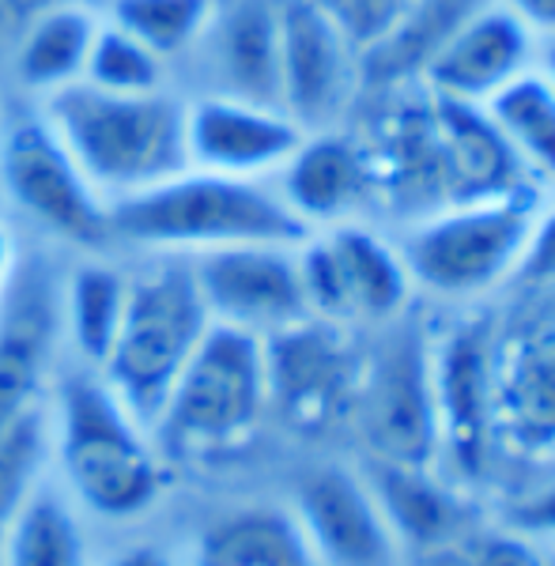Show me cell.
<instances>
[{
  "mask_svg": "<svg viewBox=\"0 0 555 566\" xmlns=\"http://www.w3.org/2000/svg\"><path fill=\"white\" fill-rule=\"evenodd\" d=\"M311 227L284 205L272 178H231L212 170L181 175L111 200V242L197 258L227 245H303Z\"/></svg>",
  "mask_w": 555,
  "mask_h": 566,
  "instance_id": "cell-1",
  "label": "cell"
},
{
  "mask_svg": "<svg viewBox=\"0 0 555 566\" xmlns=\"http://www.w3.org/2000/svg\"><path fill=\"white\" fill-rule=\"evenodd\" d=\"M39 114L106 205L189 170L186 103L175 91L111 95L80 80L45 98Z\"/></svg>",
  "mask_w": 555,
  "mask_h": 566,
  "instance_id": "cell-2",
  "label": "cell"
},
{
  "mask_svg": "<svg viewBox=\"0 0 555 566\" xmlns=\"http://www.w3.org/2000/svg\"><path fill=\"white\" fill-rule=\"evenodd\" d=\"M57 458L80 506L91 514L136 517L167 488L163 453L114 397L98 370H80L61 386Z\"/></svg>",
  "mask_w": 555,
  "mask_h": 566,
  "instance_id": "cell-3",
  "label": "cell"
},
{
  "mask_svg": "<svg viewBox=\"0 0 555 566\" xmlns=\"http://www.w3.org/2000/svg\"><path fill=\"white\" fill-rule=\"evenodd\" d=\"M208 325L212 314L200 298L189 258H163L129 280L122 328L98 378L148 434Z\"/></svg>",
  "mask_w": 555,
  "mask_h": 566,
  "instance_id": "cell-4",
  "label": "cell"
},
{
  "mask_svg": "<svg viewBox=\"0 0 555 566\" xmlns=\"http://www.w3.org/2000/svg\"><path fill=\"white\" fill-rule=\"evenodd\" d=\"M536 227L530 193H503L427 212L400 234L397 250L412 287L439 298H480L517 276Z\"/></svg>",
  "mask_w": 555,
  "mask_h": 566,
  "instance_id": "cell-5",
  "label": "cell"
},
{
  "mask_svg": "<svg viewBox=\"0 0 555 566\" xmlns=\"http://www.w3.org/2000/svg\"><path fill=\"white\" fill-rule=\"evenodd\" d=\"M265 405V336L212 322L151 423V442L167 458L220 450L250 434Z\"/></svg>",
  "mask_w": 555,
  "mask_h": 566,
  "instance_id": "cell-6",
  "label": "cell"
},
{
  "mask_svg": "<svg viewBox=\"0 0 555 566\" xmlns=\"http://www.w3.org/2000/svg\"><path fill=\"white\" fill-rule=\"evenodd\" d=\"M356 412L378 461L412 469H431L439 461L434 344L408 310L386 322L378 352L363 363Z\"/></svg>",
  "mask_w": 555,
  "mask_h": 566,
  "instance_id": "cell-7",
  "label": "cell"
},
{
  "mask_svg": "<svg viewBox=\"0 0 555 566\" xmlns=\"http://www.w3.org/2000/svg\"><path fill=\"white\" fill-rule=\"evenodd\" d=\"M0 189L53 239L80 250L111 245V205L42 114H23L0 133Z\"/></svg>",
  "mask_w": 555,
  "mask_h": 566,
  "instance_id": "cell-8",
  "label": "cell"
},
{
  "mask_svg": "<svg viewBox=\"0 0 555 566\" xmlns=\"http://www.w3.org/2000/svg\"><path fill=\"white\" fill-rule=\"evenodd\" d=\"M299 276L311 317L322 322H394L412 303V276L400 261L397 242L381 239L363 223L314 231L299 245Z\"/></svg>",
  "mask_w": 555,
  "mask_h": 566,
  "instance_id": "cell-9",
  "label": "cell"
},
{
  "mask_svg": "<svg viewBox=\"0 0 555 566\" xmlns=\"http://www.w3.org/2000/svg\"><path fill=\"white\" fill-rule=\"evenodd\" d=\"M363 80L359 45L322 0H280V109L303 133L344 122Z\"/></svg>",
  "mask_w": 555,
  "mask_h": 566,
  "instance_id": "cell-10",
  "label": "cell"
},
{
  "mask_svg": "<svg viewBox=\"0 0 555 566\" xmlns=\"http://www.w3.org/2000/svg\"><path fill=\"white\" fill-rule=\"evenodd\" d=\"M212 322L272 336L311 317L299 276V245H227L189 258Z\"/></svg>",
  "mask_w": 555,
  "mask_h": 566,
  "instance_id": "cell-11",
  "label": "cell"
},
{
  "mask_svg": "<svg viewBox=\"0 0 555 566\" xmlns=\"http://www.w3.org/2000/svg\"><path fill=\"white\" fill-rule=\"evenodd\" d=\"M495 336L488 322H465L434 344V405H439V458L461 476L488 469L495 434Z\"/></svg>",
  "mask_w": 555,
  "mask_h": 566,
  "instance_id": "cell-12",
  "label": "cell"
},
{
  "mask_svg": "<svg viewBox=\"0 0 555 566\" xmlns=\"http://www.w3.org/2000/svg\"><path fill=\"white\" fill-rule=\"evenodd\" d=\"M295 522L317 566H400V541L367 476L325 464L299 480Z\"/></svg>",
  "mask_w": 555,
  "mask_h": 566,
  "instance_id": "cell-13",
  "label": "cell"
},
{
  "mask_svg": "<svg viewBox=\"0 0 555 566\" xmlns=\"http://www.w3.org/2000/svg\"><path fill=\"white\" fill-rule=\"evenodd\" d=\"M61 340V280L45 264H20L0 291V434L39 408Z\"/></svg>",
  "mask_w": 555,
  "mask_h": 566,
  "instance_id": "cell-14",
  "label": "cell"
},
{
  "mask_svg": "<svg viewBox=\"0 0 555 566\" xmlns=\"http://www.w3.org/2000/svg\"><path fill=\"white\" fill-rule=\"evenodd\" d=\"M265 374L269 405H280L295 427H322L356 405L363 367L344 348L333 322L303 317V322L265 336Z\"/></svg>",
  "mask_w": 555,
  "mask_h": 566,
  "instance_id": "cell-15",
  "label": "cell"
},
{
  "mask_svg": "<svg viewBox=\"0 0 555 566\" xmlns=\"http://www.w3.org/2000/svg\"><path fill=\"white\" fill-rule=\"evenodd\" d=\"M303 129L276 106L200 95L186 103L189 167L231 178H276L303 144Z\"/></svg>",
  "mask_w": 555,
  "mask_h": 566,
  "instance_id": "cell-16",
  "label": "cell"
},
{
  "mask_svg": "<svg viewBox=\"0 0 555 566\" xmlns=\"http://www.w3.org/2000/svg\"><path fill=\"white\" fill-rule=\"evenodd\" d=\"M541 39L495 0L469 15L423 69L427 95L461 106H484L506 84L536 69Z\"/></svg>",
  "mask_w": 555,
  "mask_h": 566,
  "instance_id": "cell-17",
  "label": "cell"
},
{
  "mask_svg": "<svg viewBox=\"0 0 555 566\" xmlns=\"http://www.w3.org/2000/svg\"><path fill=\"white\" fill-rule=\"evenodd\" d=\"M189 57L205 69V95L280 109V0H216Z\"/></svg>",
  "mask_w": 555,
  "mask_h": 566,
  "instance_id": "cell-18",
  "label": "cell"
},
{
  "mask_svg": "<svg viewBox=\"0 0 555 566\" xmlns=\"http://www.w3.org/2000/svg\"><path fill=\"white\" fill-rule=\"evenodd\" d=\"M272 186L284 205L314 231L359 223V212L378 197V175L370 151H363L341 129L306 133Z\"/></svg>",
  "mask_w": 555,
  "mask_h": 566,
  "instance_id": "cell-19",
  "label": "cell"
},
{
  "mask_svg": "<svg viewBox=\"0 0 555 566\" xmlns=\"http://www.w3.org/2000/svg\"><path fill=\"white\" fill-rule=\"evenodd\" d=\"M98 27H103V15L91 12L80 0L31 15L12 45V69L20 87L50 98L57 91L80 84Z\"/></svg>",
  "mask_w": 555,
  "mask_h": 566,
  "instance_id": "cell-20",
  "label": "cell"
},
{
  "mask_svg": "<svg viewBox=\"0 0 555 566\" xmlns=\"http://www.w3.org/2000/svg\"><path fill=\"white\" fill-rule=\"evenodd\" d=\"M367 483L375 491L381 514H386L400 547L431 552V547L458 541L461 525H465L461 502L442 483H434L431 469L378 461V469L370 472Z\"/></svg>",
  "mask_w": 555,
  "mask_h": 566,
  "instance_id": "cell-21",
  "label": "cell"
},
{
  "mask_svg": "<svg viewBox=\"0 0 555 566\" xmlns=\"http://www.w3.org/2000/svg\"><path fill=\"white\" fill-rule=\"evenodd\" d=\"M484 4H491V0H412L405 8V15L378 42H370L359 53L363 80L389 87L408 84L412 76L420 80L423 69L431 65V57L446 45V39Z\"/></svg>",
  "mask_w": 555,
  "mask_h": 566,
  "instance_id": "cell-22",
  "label": "cell"
},
{
  "mask_svg": "<svg viewBox=\"0 0 555 566\" xmlns=\"http://www.w3.org/2000/svg\"><path fill=\"white\" fill-rule=\"evenodd\" d=\"M197 566H317L291 510L245 506L216 517L197 541Z\"/></svg>",
  "mask_w": 555,
  "mask_h": 566,
  "instance_id": "cell-23",
  "label": "cell"
},
{
  "mask_svg": "<svg viewBox=\"0 0 555 566\" xmlns=\"http://www.w3.org/2000/svg\"><path fill=\"white\" fill-rule=\"evenodd\" d=\"M129 298V276L106 261H84L61 283V333L87 370L111 355Z\"/></svg>",
  "mask_w": 555,
  "mask_h": 566,
  "instance_id": "cell-24",
  "label": "cell"
},
{
  "mask_svg": "<svg viewBox=\"0 0 555 566\" xmlns=\"http://www.w3.org/2000/svg\"><path fill=\"white\" fill-rule=\"evenodd\" d=\"M530 178L555 181V84L530 69L480 106Z\"/></svg>",
  "mask_w": 555,
  "mask_h": 566,
  "instance_id": "cell-25",
  "label": "cell"
},
{
  "mask_svg": "<svg viewBox=\"0 0 555 566\" xmlns=\"http://www.w3.org/2000/svg\"><path fill=\"white\" fill-rule=\"evenodd\" d=\"M4 566H87V544L76 514L53 491H34L8 522L0 541Z\"/></svg>",
  "mask_w": 555,
  "mask_h": 566,
  "instance_id": "cell-26",
  "label": "cell"
},
{
  "mask_svg": "<svg viewBox=\"0 0 555 566\" xmlns=\"http://www.w3.org/2000/svg\"><path fill=\"white\" fill-rule=\"evenodd\" d=\"M212 12L216 0H111L103 20L170 65L197 50Z\"/></svg>",
  "mask_w": 555,
  "mask_h": 566,
  "instance_id": "cell-27",
  "label": "cell"
},
{
  "mask_svg": "<svg viewBox=\"0 0 555 566\" xmlns=\"http://www.w3.org/2000/svg\"><path fill=\"white\" fill-rule=\"evenodd\" d=\"M84 84L111 95H151V91H167V61L103 20L91 45Z\"/></svg>",
  "mask_w": 555,
  "mask_h": 566,
  "instance_id": "cell-28",
  "label": "cell"
},
{
  "mask_svg": "<svg viewBox=\"0 0 555 566\" xmlns=\"http://www.w3.org/2000/svg\"><path fill=\"white\" fill-rule=\"evenodd\" d=\"M45 423L42 408L27 412L20 423L0 434V536L8 522L20 514V506L39 491V472L45 461Z\"/></svg>",
  "mask_w": 555,
  "mask_h": 566,
  "instance_id": "cell-29",
  "label": "cell"
},
{
  "mask_svg": "<svg viewBox=\"0 0 555 566\" xmlns=\"http://www.w3.org/2000/svg\"><path fill=\"white\" fill-rule=\"evenodd\" d=\"M322 4L348 27V34L356 39L363 53L370 42H378L381 34L405 15V8L412 4V0H322Z\"/></svg>",
  "mask_w": 555,
  "mask_h": 566,
  "instance_id": "cell-30",
  "label": "cell"
},
{
  "mask_svg": "<svg viewBox=\"0 0 555 566\" xmlns=\"http://www.w3.org/2000/svg\"><path fill=\"white\" fill-rule=\"evenodd\" d=\"M461 566H552V559H544L525 533H484L465 544Z\"/></svg>",
  "mask_w": 555,
  "mask_h": 566,
  "instance_id": "cell-31",
  "label": "cell"
},
{
  "mask_svg": "<svg viewBox=\"0 0 555 566\" xmlns=\"http://www.w3.org/2000/svg\"><path fill=\"white\" fill-rule=\"evenodd\" d=\"M517 272H522V276H536V280L555 276V208L548 216H536L530 250H525V261Z\"/></svg>",
  "mask_w": 555,
  "mask_h": 566,
  "instance_id": "cell-32",
  "label": "cell"
},
{
  "mask_svg": "<svg viewBox=\"0 0 555 566\" xmlns=\"http://www.w3.org/2000/svg\"><path fill=\"white\" fill-rule=\"evenodd\" d=\"M495 4L522 20L541 42L555 34V0H495Z\"/></svg>",
  "mask_w": 555,
  "mask_h": 566,
  "instance_id": "cell-33",
  "label": "cell"
},
{
  "mask_svg": "<svg viewBox=\"0 0 555 566\" xmlns=\"http://www.w3.org/2000/svg\"><path fill=\"white\" fill-rule=\"evenodd\" d=\"M514 517L522 533H555V483H548L541 495L525 502Z\"/></svg>",
  "mask_w": 555,
  "mask_h": 566,
  "instance_id": "cell-34",
  "label": "cell"
},
{
  "mask_svg": "<svg viewBox=\"0 0 555 566\" xmlns=\"http://www.w3.org/2000/svg\"><path fill=\"white\" fill-rule=\"evenodd\" d=\"M57 4H69V0H4L8 15H12V23H20V27L31 20V15L50 12V8H57Z\"/></svg>",
  "mask_w": 555,
  "mask_h": 566,
  "instance_id": "cell-35",
  "label": "cell"
},
{
  "mask_svg": "<svg viewBox=\"0 0 555 566\" xmlns=\"http://www.w3.org/2000/svg\"><path fill=\"white\" fill-rule=\"evenodd\" d=\"M111 566H170V559L159 547H129V552L117 555Z\"/></svg>",
  "mask_w": 555,
  "mask_h": 566,
  "instance_id": "cell-36",
  "label": "cell"
},
{
  "mask_svg": "<svg viewBox=\"0 0 555 566\" xmlns=\"http://www.w3.org/2000/svg\"><path fill=\"white\" fill-rule=\"evenodd\" d=\"M15 242H12V231H8L4 223H0V291L8 287V280L15 276Z\"/></svg>",
  "mask_w": 555,
  "mask_h": 566,
  "instance_id": "cell-37",
  "label": "cell"
},
{
  "mask_svg": "<svg viewBox=\"0 0 555 566\" xmlns=\"http://www.w3.org/2000/svg\"><path fill=\"white\" fill-rule=\"evenodd\" d=\"M536 69H541L544 76H548L552 84H555V34L541 42V53H536Z\"/></svg>",
  "mask_w": 555,
  "mask_h": 566,
  "instance_id": "cell-38",
  "label": "cell"
},
{
  "mask_svg": "<svg viewBox=\"0 0 555 566\" xmlns=\"http://www.w3.org/2000/svg\"><path fill=\"white\" fill-rule=\"evenodd\" d=\"M12 23V15H8V8H4V0H0V27H8Z\"/></svg>",
  "mask_w": 555,
  "mask_h": 566,
  "instance_id": "cell-39",
  "label": "cell"
},
{
  "mask_svg": "<svg viewBox=\"0 0 555 566\" xmlns=\"http://www.w3.org/2000/svg\"><path fill=\"white\" fill-rule=\"evenodd\" d=\"M552 566H555V559H552Z\"/></svg>",
  "mask_w": 555,
  "mask_h": 566,
  "instance_id": "cell-40",
  "label": "cell"
}]
</instances>
